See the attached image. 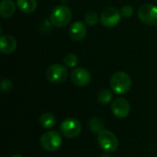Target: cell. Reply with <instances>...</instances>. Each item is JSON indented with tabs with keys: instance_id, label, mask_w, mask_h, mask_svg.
Segmentation results:
<instances>
[{
	"instance_id": "cell-1",
	"label": "cell",
	"mask_w": 157,
	"mask_h": 157,
	"mask_svg": "<svg viewBox=\"0 0 157 157\" xmlns=\"http://www.w3.org/2000/svg\"><path fill=\"white\" fill-rule=\"evenodd\" d=\"M110 87L118 95L126 94L132 87V78L125 72H116L110 78Z\"/></svg>"
},
{
	"instance_id": "cell-2",
	"label": "cell",
	"mask_w": 157,
	"mask_h": 157,
	"mask_svg": "<svg viewBox=\"0 0 157 157\" xmlns=\"http://www.w3.org/2000/svg\"><path fill=\"white\" fill-rule=\"evenodd\" d=\"M72 17V11L69 7L65 6H58L51 12L50 22L57 28H63L71 22Z\"/></svg>"
},
{
	"instance_id": "cell-3",
	"label": "cell",
	"mask_w": 157,
	"mask_h": 157,
	"mask_svg": "<svg viewBox=\"0 0 157 157\" xmlns=\"http://www.w3.org/2000/svg\"><path fill=\"white\" fill-rule=\"evenodd\" d=\"M98 143L101 149L108 153H113L119 146V140L117 136L108 130H102L98 133Z\"/></svg>"
},
{
	"instance_id": "cell-4",
	"label": "cell",
	"mask_w": 157,
	"mask_h": 157,
	"mask_svg": "<svg viewBox=\"0 0 157 157\" xmlns=\"http://www.w3.org/2000/svg\"><path fill=\"white\" fill-rule=\"evenodd\" d=\"M63 140L61 135L54 131H49L43 133L40 137L41 147L48 152H55L62 145Z\"/></svg>"
},
{
	"instance_id": "cell-5",
	"label": "cell",
	"mask_w": 157,
	"mask_h": 157,
	"mask_svg": "<svg viewBox=\"0 0 157 157\" xmlns=\"http://www.w3.org/2000/svg\"><path fill=\"white\" fill-rule=\"evenodd\" d=\"M46 78L52 84H62L68 76V70L64 65L54 63L50 65L45 72Z\"/></svg>"
},
{
	"instance_id": "cell-6",
	"label": "cell",
	"mask_w": 157,
	"mask_h": 157,
	"mask_svg": "<svg viewBox=\"0 0 157 157\" xmlns=\"http://www.w3.org/2000/svg\"><path fill=\"white\" fill-rule=\"evenodd\" d=\"M139 19L148 26H157V6L152 4H144L138 9Z\"/></svg>"
},
{
	"instance_id": "cell-7",
	"label": "cell",
	"mask_w": 157,
	"mask_h": 157,
	"mask_svg": "<svg viewBox=\"0 0 157 157\" xmlns=\"http://www.w3.org/2000/svg\"><path fill=\"white\" fill-rule=\"evenodd\" d=\"M60 131L62 134L69 139L77 137L82 131L81 123L74 118H69L66 120H63L60 126Z\"/></svg>"
},
{
	"instance_id": "cell-8",
	"label": "cell",
	"mask_w": 157,
	"mask_h": 157,
	"mask_svg": "<svg viewBox=\"0 0 157 157\" xmlns=\"http://www.w3.org/2000/svg\"><path fill=\"white\" fill-rule=\"evenodd\" d=\"M121 18V13L114 6L105 8L100 15V21L106 28H113L119 24Z\"/></svg>"
},
{
	"instance_id": "cell-9",
	"label": "cell",
	"mask_w": 157,
	"mask_h": 157,
	"mask_svg": "<svg viewBox=\"0 0 157 157\" xmlns=\"http://www.w3.org/2000/svg\"><path fill=\"white\" fill-rule=\"evenodd\" d=\"M111 111L117 118H126L131 111L130 103L123 98H118L111 104Z\"/></svg>"
},
{
	"instance_id": "cell-10",
	"label": "cell",
	"mask_w": 157,
	"mask_h": 157,
	"mask_svg": "<svg viewBox=\"0 0 157 157\" xmlns=\"http://www.w3.org/2000/svg\"><path fill=\"white\" fill-rule=\"evenodd\" d=\"M71 80L77 86H86L91 81V75L86 69L77 67L72 71Z\"/></svg>"
},
{
	"instance_id": "cell-11",
	"label": "cell",
	"mask_w": 157,
	"mask_h": 157,
	"mask_svg": "<svg viewBox=\"0 0 157 157\" xmlns=\"http://www.w3.org/2000/svg\"><path fill=\"white\" fill-rule=\"evenodd\" d=\"M86 26L81 21H75L72 24L69 29V36L75 41H80L86 36Z\"/></svg>"
},
{
	"instance_id": "cell-12",
	"label": "cell",
	"mask_w": 157,
	"mask_h": 157,
	"mask_svg": "<svg viewBox=\"0 0 157 157\" xmlns=\"http://www.w3.org/2000/svg\"><path fill=\"white\" fill-rule=\"evenodd\" d=\"M17 49V40L11 35H2L0 38V51L4 54H10Z\"/></svg>"
},
{
	"instance_id": "cell-13",
	"label": "cell",
	"mask_w": 157,
	"mask_h": 157,
	"mask_svg": "<svg viewBox=\"0 0 157 157\" xmlns=\"http://www.w3.org/2000/svg\"><path fill=\"white\" fill-rule=\"evenodd\" d=\"M16 8V4L12 0H2L0 4V15L4 18H8L15 14Z\"/></svg>"
},
{
	"instance_id": "cell-14",
	"label": "cell",
	"mask_w": 157,
	"mask_h": 157,
	"mask_svg": "<svg viewBox=\"0 0 157 157\" xmlns=\"http://www.w3.org/2000/svg\"><path fill=\"white\" fill-rule=\"evenodd\" d=\"M17 6L22 13L31 14L36 10L38 3L37 0H17Z\"/></svg>"
},
{
	"instance_id": "cell-15",
	"label": "cell",
	"mask_w": 157,
	"mask_h": 157,
	"mask_svg": "<svg viewBox=\"0 0 157 157\" xmlns=\"http://www.w3.org/2000/svg\"><path fill=\"white\" fill-rule=\"evenodd\" d=\"M40 124L42 128H44L46 130H50L55 126L56 119L52 113L45 112V113L41 114V116L40 118Z\"/></svg>"
},
{
	"instance_id": "cell-16",
	"label": "cell",
	"mask_w": 157,
	"mask_h": 157,
	"mask_svg": "<svg viewBox=\"0 0 157 157\" xmlns=\"http://www.w3.org/2000/svg\"><path fill=\"white\" fill-rule=\"evenodd\" d=\"M88 127L90 128V130L95 132V133H98L99 132H101L104 127L102 121L98 118V117H92L89 119L88 121Z\"/></svg>"
},
{
	"instance_id": "cell-17",
	"label": "cell",
	"mask_w": 157,
	"mask_h": 157,
	"mask_svg": "<svg viewBox=\"0 0 157 157\" xmlns=\"http://www.w3.org/2000/svg\"><path fill=\"white\" fill-rule=\"evenodd\" d=\"M97 98L100 104H109L112 99V93L109 89H102L98 92Z\"/></svg>"
},
{
	"instance_id": "cell-18",
	"label": "cell",
	"mask_w": 157,
	"mask_h": 157,
	"mask_svg": "<svg viewBox=\"0 0 157 157\" xmlns=\"http://www.w3.org/2000/svg\"><path fill=\"white\" fill-rule=\"evenodd\" d=\"M78 57L77 55L74 54V53H68L64 56L63 58V63L65 66L70 67V68H74L78 64Z\"/></svg>"
},
{
	"instance_id": "cell-19",
	"label": "cell",
	"mask_w": 157,
	"mask_h": 157,
	"mask_svg": "<svg viewBox=\"0 0 157 157\" xmlns=\"http://www.w3.org/2000/svg\"><path fill=\"white\" fill-rule=\"evenodd\" d=\"M98 16L97 12H95V11H88L85 15V22L88 26L96 25L98 23Z\"/></svg>"
},
{
	"instance_id": "cell-20",
	"label": "cell",
	"mask_w": 157,
	"mask_h": 157,
	"mask_svg": "<svg viewBox=\"0 0 157 157\" xmlns=\"http://www.w3.org/2000/svg\"><path fill=\"white\" fill-rule=\"evenodd\" d=\"M0 87H1V90H2L3 92L6 93V92H9V91L12 89L13 84H12V82H11L9 79L5 78V79H3V80L1 81Z\"/></svg>"
},
{
	"instance_id": "cell-21",
	"label": "cell",
	"mask_w": 157,
	"mask_h": 157,
	"mask_svg": "<svg viewBox=\"0 0 157 157\" xmlns=\"http://www.w3.org/2000/svg\"><path fill=\"white\" fill-rule=\"evenodd\" d=\"M121 13L124 17H131L133 15V8L131 6H123L121 9Z\"/></svg>"
},
{
	"instance_id": "cell-22",
	"label": "cell",
	"mask_w": 157,
	"mask_h": 157,
	"mask_svg": "<svg viewBox=\"0 0 157 157\" xmlns=\"http://www.w3.org/2000/svg\"><path fill=\"white\" fill-rule=\"evenodd\" d=\"M11 157H23L22 155H13Z\"/></svg>"
},
{
	"instance_id": "cell-23",
	"label": "cell",
	"mask_w": 157,
	"mask_h": 157,
	"mask_svg": "<svg viewBox=\"0 0 157 157\" xmlns=\"http://www.w3.org/2000/svg\"><path fill=\"white\" fill-rule=\"evenodd\" d=\"M100 157H111V156H109V155H101Z\"/></svg>"
}]
</instances>
